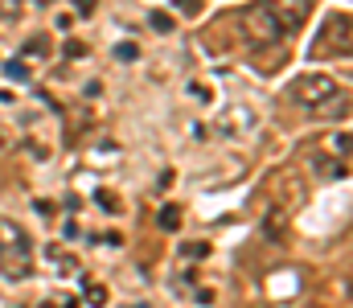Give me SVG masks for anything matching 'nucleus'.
Segmentation results:
<instances>
[{
  "label": "nucleus",
  "mask_w": 353,
  "mask_h": 308,
  "mask_svg": "<svg viewBox=\"0 0 353 308\" xmlns=\"http://www.w3.org/2000/svg\"><path fill=\"white\" fill-rule=\"evenodd\" d=\"M152 25H157V29L165 33V29H169V17H165V12H152Z\"/></svg>",
  "instance_id": "8"
},
{
  "label": "nucleus",
  "mask_w": 353,
  "mask_h": 308,
  "mask_svg": "<svg viewBox=\"0 0 353 308\" xmlns=\"http://www.w3.org/2000/svg\"><path fill=\"white\" fill-rule=\"evenodd\" d=\"M115 58H123V62H132V58H136V45H128V41H123V45H115Z\"/></svg>",
  "instance_id": "6"
},
{
  "label": "nucleus",
  "mask_w": 353,
  "mask_h": 308,
  "mask_svg": "<svg viewBox=\"0 0 353 308\" xmlns=\"http://www.w3.org/2000/svg\"><path fill=\"white\" fill-rule=\"evenodd\" d=\"M41 308H74V300H58V305H41Z\"/></svg>",
  "instance_id": "9"
},
{
  "label": "nucleus",
  "mask_w": 353,
  "mask_h": 308,
  "mask_svg": "<svg viewBox=\"0 0 353 308\" xmlns=\"http://www.w3.org/2000/svg\"><path fill=\"white\" fill-rule=\"evenodd\" d=\"M350 12H333L325 25H321V33H316V41H312V54L316 58H325V54H341V58H350L353 50V29H350Z\"/></svg>",
  "instance_id": "4"
},
{
  "label": "nucleus",
  "mask_w": 353,
  "mask_h": 308,
  "mask_svg": "<svg viewBox=\"0 0 353 308\" xmlns=\"http://www.w3.org/2000/svg\"><path fill=\"white\" fill-rule=\"evenodd\" d=\"M0 276L4 280L33 276V243L25 226H17L12 218H0Z\"/></svg>",
  "instance_id": "2"
},
{
  "label": "nucleus",
  "mask_w": 353,
  "mask_h": 308,
  "mask_svg": "<svg viewBox=\"0 0 353 308\" xmlns=\"http://www.w3.org/2000/svg\"><path fill=\"white\" fill-rule=\"evenodd\" d=\"M176 218H181L176 209H165V214H161V226H165V230H173V226H176Z\"/></svg>",
  "instance_id": "7"
},
{
  "label": "nucleus",
  "mask_w": 353,
  "mask_h": 308,
  "mask_svg": "<svg viewBox=\"0 0 353 308\" xmlns=\"http://www.w3.org/2000/svg\"><path fill=\"white\" fill-rule=\"evenodd\" d=\"M288 91H292V99L300 103L304 111H312V115H337V111L350 107L345 87L337 79H329V74H300Z\"/></svg>",
  "instance_id": "1"
},
{
  "label": "nucleus",
  "mask_w": 353,
  "mask_h": 308,
  "mask_svg": "<svg viewBox=\"0 0 353 308\" xmlns=\"http://www.w3.org/2000/svg\"><path fill=\"white\" fill-rule=\"evenodd\" d=\"M271 8H275V17H279V25H283V33L292 37L304 21H308V12H312V0H271Z\"/></svg>",
  "instance_id": "5"
},
{
  "label": "nucleus",
  "mask_w": 353,
  "mask_h": 308,
  "mask_svg": "<svg viewBox=\"0 0 353 308\" xmlns=\"http://www.w3.org/2000/svg\"><path fill=\"white\" fill-rule=\"evenodd\" d=\"M243 37L251 41V45H279L288 33H283V25H279V17H275V8H271V0H255L247 12H243Z\"/></svg>",
  "instance_id": "3"
}]
</instances>
